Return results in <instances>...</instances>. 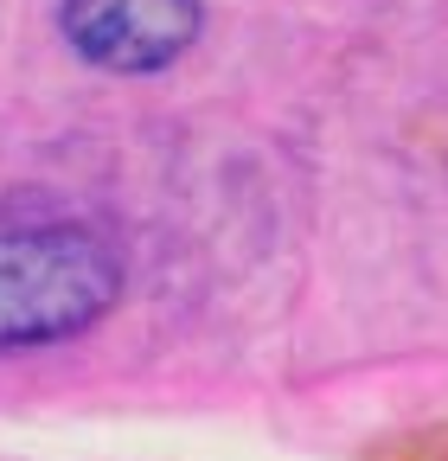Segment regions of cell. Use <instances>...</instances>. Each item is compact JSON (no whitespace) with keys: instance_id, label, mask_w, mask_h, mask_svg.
I'll use <instances>...</instances> for the list:
<instances>
[{"instance_id":"obj_1","label":"cell","mask_w":448,"mask_h":461,"mask_svg":"<svg viewBox=\"0 0 448 461\" xmlns=\"http://www.w3.org/2000/svg\"><path fill=\"white\" fill-rule=\"evenodd\" d=\"M122 250L77 218H0V353L90 333L122 295Z\"/></svg>"},{"instance_id":"obj_2","label":"cell","mask_w":448,"mask_h":461,"mask_svg":"<svg viewBox=\"0 0 448 461\" xmlns=\"http://www.w3.org/2000/svg\"><path fill=\"white\" fill-rule=\"evenodd\" d=\"M205 26L199 0H58V32L65 45L96 71L148 77L166 71L193 51Z\"/></svg>"}]
</instances>
